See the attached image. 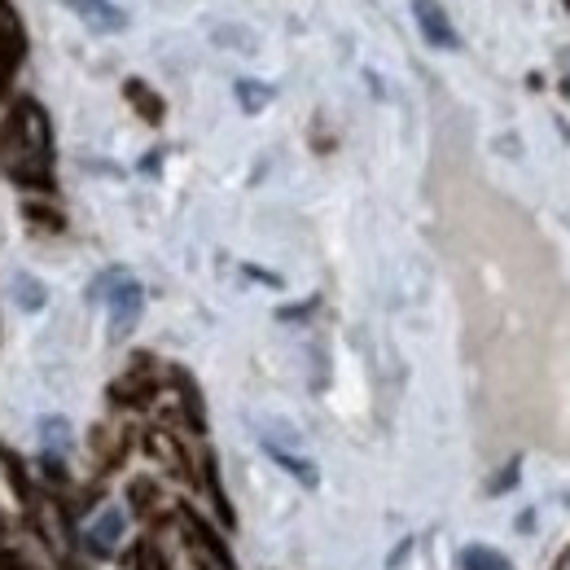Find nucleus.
Wrapping results in <instances>:
<instances>
[{"mask_svg": "<svg viewBox=\"0 0 570 570\" xmlns=\"http://www.w3.org/2000/svg\"><path fill=\"white\" fill-rule=\"evenodd\" d=\"M4 154H9V176L27 189H53V132H49V115L40 110V101H18L9 132H4Z\"/></svg>", "mask_w": 570, "mask_h": 570, "instance_id": "obj_1", "label": "nucleus"}, {"mask_svg": "<svg viewBox=\"0 0 570 570\" xmlns=\"http://www.w3.org/2000/svg\"><path fill=\"white\" fill-rule=\"evenodd\" d=\"M106 303H110V334H115V338L132 334L137 321H141V307H145L141 282H132L128 273H119V282L106 289Z\"/></svg>", "mask_w": 570, "mask_h": 570, "instance_id": "obj_2", "label": "nucleus"}, {"mask_svg": "<svg viewBox=\"0 0 570 570\" xmlns=\"http://www.w3.org/2000/svg\"><path fill=\"white\" fill-rule=\"evenodd\" d=\"M185 535L194 544V558H198V570H233V558L224 549V540L215 535L212 527L198 518V513H185Z\"/></svg>", "mask_w": 570, "mask_h": 570, "instance_id": "obj_3", "label": "nucleus"}, {"mask_svg": "<svg viewBox=\"0 0 570 570\" xmlns=\"http://www.w3.org/2000/svg\"><path fill=\"white\" fill-rule=\"evenodd\" d=\"M413 18H417V27H422L430 49H456L461 45L456 40V27H452V18L443 13L439 0H413Z\"/></svg>", "mask_w": 570, "mask_h": 570, "instance_id": "obj_4", "label": "nucleus"}, {"mask_svg": "<svg viewBox=\"0 0 570 570\" xmlns=\"http://www.w3.org/2000/svg\"><path fill=\"white\" fill-rule=\"evenodd\" d=\"M67 4L75 9V18L97 36H119L128 27V13L115 0H67Z\"/></svg>", "mask_w": 570, "mask_h": 570, "instance_id": "obj_5", "label": "nucleus"}, {"mask_svg": "<svg viewBox=\"0 0 570 570\" xmlns=\"http://www.w3.org/2000/svg\"><path fill=\"white\" fill-rule=\"evenodd\" d=\"M88 549L97 553V558H106L119 540H124V509H101L92 522H88Z\"/></svg>", "mask_w": 570, "mask_h": 570, "instance_id": "obj_6", "label": "nucleus"}, {"mask_svg": "<svg viewBox=\"0 0 570 570\" xmlns=\"http://www.w3.org/2000/svg\"><path fill=\"white\" fill-rule=\"evenodd\" d=\"M277 97V88L273 83H259V79H237V106L246 110V115H259L268 101Z\"/></svg>", "mask_w": 570, "mask_h": 570, "instance_id": "obj_7", "label": "nucleus"}, {"mask_svg": "<svg viewBox=\"0 0 570 570\" xmlns=\"http://www.w3.org/2000/svg\"><path fill=\"white\" fill-rule=\"evenodd\" d=\"M124 97H128V101L141 110L145 124H158V119H163V97H154L141 79H128V83H124Z\"/></svg>", "mask_w": 570, "mask_h": 570, "instance_id": "obj_8", "label": "nucleus"}, {"mask_svg": "<svg viewBox=\"0 0 570 570\" xmlns=\"http://www.w3.org/2000/svg\"><path fill=\"white\" fill-rule=\"evenodd\" d=\"M13 294H18V303H22L27 312H40V307H45V285L36 282V277H27V273L13 277Z\"/></svg>", "mask_w": 570, "mask_h": 570, "instance_id": "obj_9", "label": "nucleus"}, {"mask_svg": "<svg viewBox=\"0 0 570 570\" xmlns=\"http://www.w3.org/2000/svg\"><path fill=\"white\" fill-rule=\"evenodd\" d=\"M461 567L465 570H513L504 558H500L497 549H483V544H474V549H465V558H461Z\"/></svg>", "mask_w": 570, "mask_h": 570, "instance_id": "obj_10", "label": "nucleus"}, {"mask_svg": "<svg viewBox=\"0 0 570 570\" xmlns=\"http://www.w3.org/2000/svg\"><path fill=\"white\" fill-rule=\"evenodd\" d=\"M268 452H273V456L282 461L289 474H298V483H303V488H316V465H312V461H298V456H289V452L273 448V443H268Z\"/></svg>", "mask_w": 570, "mask_h": 570, "instance_id": "obj_11", "label": "nucleus"}, {"mask_svg": "<svg viewBox=\"0 0 570 570\" xmlns=\"http://www.w3.org/2000/svg\"><path fill=\"white\" fill-rule=\"evenodd\" d=\"M40 434L49 439V448H67V439H71V422H67V417H45V422H40Z\"/></svg>", "mask_w": 570, "mask_h": 570, "instance_id": "obj_12", "label": "nucleus"}, {"mask_svg": "<svg viewBox=\"0 0 570 570\" xmlns=\"http://www.w3.org/2000/svg\"><path fill=\"white\" fill-rule=\"evenodd\" d=\"M154 497H158V488H154V483H145V479L128 488V504H132L137 513H141V509H149V504H154Z\"/></svg>", "mask_w": 570, "mask_h": 570, "instance_id": "obj_13", "label": "nucleus"}]
</instances>
